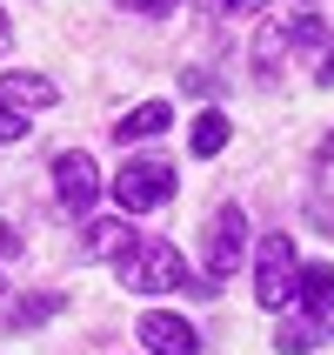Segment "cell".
Here are the masks:
<instances>
[{"label": "cell", "instance_id": "cell-1", "mask_svg": "<svg viewBox=\"0 0 334 355\" xmlns=\"http://www.w3.org/2000/svg\"><path fill=\"white\" fill-rule=\"evenodd\" d=\"M120 282L134 288V295H167V288H187V261H180L174 241H127L114 255Z\"/></svg>", "mask_w": 334, "mask_h": 355}, {"label": "cell", "instance_id": "cell-2", "mask_svg": "<svg viewBox=\"0 0 334 355\" xmlns=\"http://www.w3.org/2000/svg\"><path fill=\"white\" fill-rule=\"evenodd\" d=\"M288 295H295V235H261L254 302L261 309H288Z\"/></svg>", "mask_w": 334, "mask_h": 355}, {"label": "cell", "instance_id": "cell-3", "mask_svg": "<svg viewBox=\"0 0 334 355\" xmlns=\"http://www.w3.org/2000/svg\"><path fill=\"white\" fill-rule=\"evenodd\" d=\"M167 195H174V168H167V161H127L114 175V201L127 215H147V208H160Z\"/></svg>", "mask_w": 334, "mask_h": 355}, {"label": "cell", "instance_id": "cell-4", "mask_svg": "<svg viewBox=\"0 0 334 355\" xmlns=\"http://www.w3.org/2000/svg\"><path fill=\"white\" fill-rule=\"evenodd\" d=\"M241 248H248V215H241L234 201L214 215V228H207V282H228L241 268Z\"/></svg>", "mask_w": 334, "mask_h": 355}, {"label": "cell", "instance_id": "cell-5", "mask_svg": "<svg viewBox=\"0 0 334 355\" xmlns=\"http://www.w3.org/2000/svg\"><path fill=\"white\" fill-rule=\"evenodd\" d=\"M54 188H60V208H74V215H87L100 195V168L87 148H67V155L54 161Z\"/></svg>", "mask_w": 334, "mask_h": 355}, {"label": "cell", "instance_id": "cell-6", "mask_svg": "<svg viewBox=\"0 0 334 355\" xmlns=\"http://www.w3.org/2000/svg\"><path fill=\"white\" fill-rule=\"evenodd\" d=\"M140 342L154 355H201V336L180 315H167V309H147V315H140Z\"/></svg>", "mask_w": 334, "mask_h": 355}, {"label": "cell", "instance_id": "cell-7", "mask_svg": "<svg viewBox=\"0 0 334 355\" xmlns=\"http://www.w3.org/2000/svg\"><path fill=\"white\" fill-rule=\"evenodd\" d=\"M167 101H140V107H127V114L114 121V141H127V148H134V141H154V135H167Z\"/></svg>", "mask_w": 334, "mask_h": 355}, {"label": "cell", "instance_id": "cell-8", "mask_svg": "<svg viewBox=\"0 0 334 355\" xmlns=\"http://www.w3.org/2000/svg\"><path fill=\"white\" fill-rule=\"evenodd\" d=\"M0 107H54V80L47 74H0Z\"/></svg>", "mask_w": 334, "mask_h": 355}, {"label": "cell", "instance_id": "cell-9", "mask_svg": "<svg viewBox=\"0 0 334 355\" xmlns=\"http://www.w3.org/2000/svg\"><path fill=\"white\" fill-rule=\"evenodd\" d=\"M295 282H301V309H308V315H328V309H334V268H328V261L295 268Z\"/></svg>", "mask_w": 334, "mask_h": 355}, {"label": "cell", "instance_id": "cell-10", "mask_svg": "<svg viewBox=\"0 0 334 355\" xmlns=\"http://www.w3.org/2000/svg\"><path fill=\"white\" fill-rule=\"evenodd\" d=\"M281 54H288V20H268V27L254 34V74L275 80L281 74Z\"/></svg>", "mask_w": 334, "mask_h": 355}, {"label": "cell", "instance_id": "cell-11", "mask_svg": "<svg viewBox=\"0 0 334 355\" xmlns=\"http://www.w3.org/2000/svg\"><path fill=\"white\" fill-rule=\"evenodd\" d=\"M60 309H67V295H54V288H47V295H20L14 309H7V329H40V322H54Z\"/></svg>", "mask_w": 334, "mask_h": 355}, {"label": "cell", "instance_id": "cell-12", "mask_svg": "<svg viewBox=\"0 0 334 355\" xmlns=\"http://www.w3.org/2000/svg\"><path fill=\"white\" fill-rule=\"evenodd\" d=\"M127 221H87V241H80V255L87 261H100V255H120V248H127Z\"/></svg>", "mask_w": 334, "mask_h": 355}, {"label": "cell", "instance_id": "cell-13", "mask_svg": "<svg viewBox=\"0 0 334 355\" xmlns=\"http://www.w3.org/2000/svg\"><path fill=\"white\" fill-rule=\"evenodd\" d=\"M228 135H234V128H228V114H221V107H207V114L194 121L187 148H194V155H221V148H228Z\"/></svg>", "mask_w": 334, "mask_h": 355}, {"label": "cell", "instance_id": "cell-14", "mask_svg": "<svg viewBox=\"0 0 334 355\" xmlns=\"http://www.w3.org/2000/svg\"><path fill=\"white\" fill-rule=\"evenodd\" d=\"M275 349L281 355H308V349H315V322H281V329H275Z\"/></svg>", "mask_w": 334, "mask_h": 355}, {"label": "cell", "instance_id": "cell-15", "mask_svg": "<svg viewBox=\"0 0 334 355\" xmlns=\"http://www.w3.org/2000/svg\"><path fill=\"white\" fill-rule=\"evenodd\" d=\"M328 40V27H321L315 14H301V20H288V47H321Z\"/></svg>", "mask_w": 334, "mask_h": 355}, {"label": "cell", "instance_id": "cell-16", "mask_svg": "<svg viewBox=\"0 0 334 355\" xmlns=\"http://www.w3.org/2000/svg\"><path fill=\"white\" fill-rule=\"evenodd\" d=\"M20 135H27V121H20L14 107H0V148H7V141H20Z\"/></svg>", "mask_w": 334, "mask_h": 355}, {"label": "cell", "instance_id": "cell-17", "mask_svg": "<svg viewBox=\"0 0 334 355\" xmlns=\"http://www.w3.org/2000/svg\"><path fill=\"white\" fill-rule=\"evenodd\" d=\"M127 7H134V14H147V20H160V14H174L180 0H127Z\"/></svg>", "mask_w": 334, "mask_h": 355}, {"label": "cell", "instance_id": "cell-18", "mask_svg": "<svg viewBox=\"0 0 334 355\" xmlns=\"http://www.w3.org/2000/svg\"><path fill=\"white\" fill-rule=\"evenodd\" d=\"M308 215H315V228H321V235H334V201H328V195H321L315 208H308Z\"/></svg>", "mask_w": 334, "mask_h": 355}, {"label": "cell", "instance_id": "cell-19", "mask_svg": "<svg viewBox=\"0 0 334 355\" xmlns=\"http://www.w3.org/2000/svg\"><path fill=\"white\" fill-rule=\"evenodd\" d=\"M315 80H321V87H334V47H328V60H321V74H315Z\"/></svg>", "mask_w": 334, "mask_h": 355}, {"label": "cell", "instance_id": "cell-20", "mask_svg": "<svg viewBox=\"0 0 334 355\" xmlns=\"http://www.w3.org/2000/svg\"><path fill=\"white\" fill-rule=\"evenodd\" d=\"M7 47H14V27H7V7H0V54H7Z\"/></svg>", "mask_w": 334, "mask_h": 355}, {"label": "cell", "instance_id": "cell-21", "mask_svg": "<svg viewBox=\"0 0 334 355\" xmlns=\"http://www.w3.org/2000/svg\"><path fill=\"white\" fill-rule=\"evenodd\" d=\"M228 7H254V0H228Z\"/></svg>", "mask_w": 334, "mask_h": 355}, {"label": "cell", "instance_id": "cell-22", "mask_svg": "<svg viewBox=\"0 0 334 355\" xmlns=\"http://www.w3.org/2000/svg\"><path fill=\"white\" fill-rule=\"evenodd\" d=\"M328 155H334V141H328Z\"/></svg>", "mask_w": 334, "mask_h": 355}]
</instances>
